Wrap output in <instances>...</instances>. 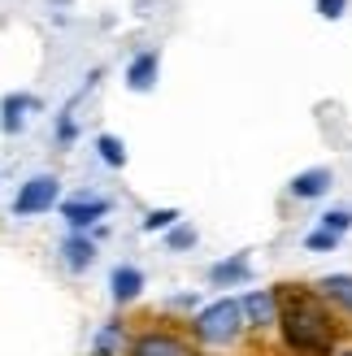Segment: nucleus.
Listing matches in <instances>:
<instances>
[{
    "label": "nucleus",
    "instance_id": "1",
    "mask_svg": "<svg viewBox=\"0 0 352 356\" xmlns=\"http://www.w3.org/2000/svg\"><path fill=\"white\" fill-rule=\"evenodd\" d=\"M278 291V330L296 356H335V317L318 291L283 282Z\"/></svg>",
    "mask_w": 352,
    "mask_h": 356
},
{
    "label": "nucleus",
    "instance_id": "8",
    "mask_svg": "<svg viewBox=\"0 0 352 356\" xmlns=\"http://www.w3.org/2000/svg\"><path fill=\"white\" fill-rule=\"evenodd\" d=\"M330 183H335V174L318 165V170H301V174H296L291 183H287V191L296 195V200H318V195L330 191Z\"/></svg>",
    "mask_w": 352,
    "mask_h": 356
},
{
    "label": "nucleus",
    "instance_id": "2",
    "mask_svg": "<svg viewBox=\"0 0 352 356\" xmlns=\"http://www.w3.org/2000/svg\"><path fill=\"white\" fill-rule=\"evenodd\" d=\"M248 326V317H243V300H214L209 309L196 313V322H191V330H196L200 343H214V348H226L239 339V330Z\"/></svg>",
    "mask_w": 352,
    "mask_h": 356
},
{
    "label": "nucleus",
    "instance_id": "3",
    "mask_svg": "<svg viewBox=\"0 0 352 356\" xmlns=\"http://www.w3.org/2000/svg\"><path fill=\"white\" fill-rule=\"evenodd\" d=\"M61 195V178L57 174H35L26 178L13 195V218H35V213H48Z\"/></svg>",
    "mask_w": 352,
    "mask_h": 356
},
{
    "label": "nucleus",
    "instance_id": "17",
    "mask_svg": "<svg viewBox=\"0 0 352 356\" xmlns=\"http://www.w3.org/2000/svg\"><path fill=\"white\" fill-rule=\"evenodd\" d=\"M191 243H196V230H191V226H174V230H166V248H170V252H183V248H191Z\"/></svg>",
    "mask_w": 352,
    "mask_h": 356
},
{
    "label": "nucleus",
    "instance_id": "5",
    "mask_svg": "<svg viewBox=\"0 0 352 356\" xmlns=\"http://www.w3.org/2000/svg\"><path fill=\"white\" fill-rule=\"evenodd\" d=\"M131 356H191V348L170 330H148L131 343Z\"/></svg>",
    "mask_w": 352,
    "mask_h": 356
},
{
    "label": "nucleus",
    "instance_id": "20",
    "mask_svg": "<svg viewBox=\"0 0 352 356\" xmlns=\"http://www.w3.org/2000/svg\"><path fill=\"white\" fill-rule=\"evenodd\" d=\"M335 356H352V348H348V352H335Z\"/></svg>",
    "mask_w": 352,
    "mask_h": 356
},
{
    "label": "nucleus",
    "instance_id": "19",
    "mask_svg": "<svg viewBox=\"0 0 352 356\" xmlns=\"http://www.w3.org/2000/svg\"><path fill=\"white\" fill-rule=\"evenodd\" d=\"M344 13H348V0H318V17H326V22H339Z\"/></svg>",
    "mask_w": 352,
    "mask_h": 356
},
{
    "label": "nucleus",
    "instance_id": "13",
    "mask_svg": "<svg viewBox=\"0 0 352 356\" xmlns=\"http://www.w3.org/2000/svg\"><path fill=\"white\" fill-rule=\"evenodd\" d=\"M31 104H35L31 96H5V100H0V131H5V135H17V131H22Z\"/></svg>",
    "mask_w": 352,
    "mask_h": 356
},
{
    "label": "nucleus",
    "instance_id": "7",
    "mask_svg": "<svg viewBox=\"0 0 352 356\" xmlns=\"http://www.w3.org/2000/svg\"><path fill=\"white\" fill-rule=\"evenodd\" d=\"M243 317H248V326H257V330L278 326V291H248L243 296Z\"/></svg>",
    "mask_w": 352,
    "mask_h": 356
},
{
    "label": "nucleus",
    "instance_id": "14",
    "mask_svg": "<svg viewBox=\"0 0 352 356\" xmlns=\"http://www.w3.org/2000/svg\"><path fill=\"white\" fill-rule=\"evenodd\" d=\"M96 156H100L109 170H122V165H127V148H122L118 135H96Z\"/></svg>",
    "mask_w": 352,
    "mask_h": 356
},
{
    "label": "nucleus",
    "instance_id": "9",
    "mask_svg": "<svg viewBox=\"0 0 352 356\" xmlns=\"http://www.w3.org/2000/svg\"><path fill=\"white\" fill-rule=\"evenodd\" d=\"M253 270H248V252H235L231 261H218L209 265V282L214 287H235V282H248Z\"/></svg>",
    "mask_w": 352,
    "mask_h": 356
},
{
    "label": "nucleus",
    "instance_id": "18",
    "mask_svg": "<svg viewBox=\"0 0 352 356\" xmlns=\"http://www.w3.org/2000/svg\"><path fill=\"white\" fill-rule=\"evenodd\" d=\"M348 226H352V213H348V209H330V213H322V230H335V235H344Z\"/></svg>",
    "mask_w": 352,
    "mask_h": 356
},
{
    "label": "nucleus",
    "instance_id": "12",
    "mask_svg": "<svg viewBox=\"0 0 352 356\" xmlns=\"http://www.w3.org/2000/svg\"><path fill=\"white\" fill-rule=\"evenodd\" d=\"M109 287H113V300H118V305H131V300L144 291V274H139L135 265H113Z\"/></svg>",
    "mask_w": 352,
    "mask_h": 356
},
{
    "label": "nucleus",
    "instance_id": "4",
    "mask_svg": "<svg viewBox=\"0 0 352 356\" xmlns=\"http://www.w3.org/2000/svg\"><path fill=\"white\" fill-rule=\"evenodd\" d=\"M104 213H109V200H104V195H79V200L61 204V218L70 222V230H87L92 222H100Z\"/></svg>",
    "mask_w": 352,
    "mask_h": 356
},
{
    "label": "nucleus",
    "instance_id": "10",
    "mask_svg": "<svg viewBox=\"0 0 352 356\" xmlns=\"http://www.w3.org/2000/svg\"><path fill=\"white\" fill-rule=\"evenodd\" d=\"M61 261H65V270H74V274H83L87 265L96 261V243L83 235V230H74L65 243H61Z\"/></svg>",
    "mask_w": 352,
    "mask_h": 356
},
{
    "label": "nucleus",
    "instance_id": "16",
    "mask_svg": "<svg viewBox=\"0 0 352 356\" xmlns=\"http://www.w3.org/2000/svg\"><path fill=\"white\" fill-rule=\"evenodd\" d=\"M305 248H309V252H335V248H339V235H335V230H313V235L305 239Z\"/></svg>",
    "mask_w": 352,
    "mask_h": 356
},
{
    "label": "nucleus",
    "instance_id": "15",
    "mask_svg": "<svg viewBox=\"0 0 352 356\" xmlns=\"http://www.w3.org/2000/svg\"><path fill=\"white\" fill-rule=\"evenodd\" d=\"M179 218H183L179 209H152L148 218L139 222V230H144V235H157V230H174V226H179Z\"/></svg>",
    "mask_w": 352,
    "mask_h": 356
},
{
    "label": "nucleus",
    "instance_id": "11",
    "mask_svg": "<svg viewBox=\"0 0 352 356\" xmlns=\"http://www.w3.org/2000/svg\"><path fill=\"white\" fill-rule=\"evenodd\" d=\"M318 296L326 300V305H335L339 313L352 317V274H326L318 282Z\"/></svg>",
    "mask_w": 352,
    "mask_h": 356
},
{
    "label": "nucleus",
    "instance_id": "6",
    "mask_svg": "<svg viewBox=\"0 0 352 356\" xmlns=\"http://www.w3.org/2000/svg\"><path fill=\"white\" fill-rule=\"evenodd\" d=\"M157 74H161V57H157L152 48H144V52H135L131 65H127V87L131 92H152Z\"/></svg>",
    "mask_w": 352,
    "mask_h": 356
}]
</instances>
